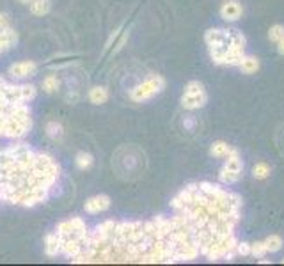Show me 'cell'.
I'll use <instances>...</instances> for the list:
<instances>
[{"mask_svg": "<svg viewBox=\"0 0 284 266\" xmlns=\"http://www.w3.org/2000/svg\"><path fill=\"white\" fill-rule=\"evenodd\" d=\"M61 178V165L27 144L0 149V197L4 202L32 208L48 200Z\"/></svg>", "mask_w": 284, "mask_h": 266, "instance_id": "6da1fadb", "label": "cell"}, {"mask_svg": "<svg viewBox=\"0 0 284 266\" xmlns=\"http://www.w3.org/2000/svg\"><path fill=\"white\" fill-rule=\"evenodd\" d=\"M32 128L29 103L13 102L0 92V138H24Z\"/></svg>", "mask_w": 284, "mask_h": 266, "instance_id": "7a4b0ae2", "label": "cell"}, {"mask_svg": "<svg viewBox=\"0 0 284 266\" xmlns=\"http://www.w3.org/2000/svg\"><path fill=\"white\" fill-rule=\"evenodd\" d=\"M55 234L61 240V256H64L71 262H75L86 252L87 245H89L91 231L84 218L71 216V218L57 224Z\"/></svg>", "mask_w": 284, "mask_h": 266, "instance_id": "3957f363", "label": "cell"}, {"mask_svg": "<svg viewBox=\"0 0 284 266\" xmlns=\"http://www.w3.org/2000/svg\"><path fill=\"white\" fill-rule=\"evenodd\" d=\"M204 43L210 52L213 64L222 66V60L233 48H245L247 38L238 28H222L213 27L204 32Z\"/></svg>", "mask_w": 284, "mask_h": 266, "instance_id": "277c9868", "label": "cell"}, {"mask_svg": "<svg viewBox=\"0 0 284 266\" xmlns=\"http://www.w3.org/2000/svg\"><path fill=\"white\" fill-rule=\"evenodd\" d=\"M165 86H167V82L162 74H151L149 78L142 80L130 90V100L133 103H146L155 96H158L160 92H164Z\"/></svg>", "mask_w": 284, "mask_h": 266, "instance_id": "5b68a950", "label": "cell"}, {"mask_svg": "<svg viewBox=\"0 0 284 266\" xmlns=\"http://www.w3.org/2000/svg\"><path fill=\"white\" fill-rule=\"evenodd\" d=\"M0 92L8 96L13 102H24L31 103L32 100L38 96V89L34 86H29V84H11L0 76Z\"/></svg>", "mask_w": 284, "mask_h": 266, "instance_id": "8992f818", "label": "cell"}, {"mask_svg": "<svg viewBox=\"0 0 284 266\" xmlns=\"http://www.w3.org/2000/svg\"><path fill=\"white\" fill-rule=\"evenodd\" d=\"M241 172H243V160H241L238 149L234 148L233 153L224 158V167L218 172V181L222 184H226V186L227 184H234L240 181Z\"/></svg>", "mask_w": 284, "mask_h": 266, "instance_id": "52a82bcc", "label": "cell"}, {"mask_svg": "<svg viewBox=\"0 0 284 266\" xmlns=\"http://www.w3.org/2000/svg\"><path fill=\"white\" fill-rule=\"evenodd\" d=\"M38 62H34V60H20V62H15L9 66L8 74L16 80L29 78V76H34L38 73Z\"/></svg>", "mask_w": 284, "mask_h": 266, "instance_id": "ba28073f", "label": "cell"}, {"mask_svg": "<svg viewBox=\"0 0 284 266\" xmlns=\"http://www.w3.org/2000/svg\"><path fill=\"white\" fill-rule=\"evenodd\" d=\"M218 14L224 22L227 24H233V22H238L243 14V6L238 0H226L224 4L218 9Z\"/></svg>", "mask_w": 284, "mask_h": 266, "instance_id": "9c48e42d", "label": "cell"}, {"mask_svg": "<svg viewBox=\"0 0 284 266\" xmlns=\"http://www.w3.org/2000/svg\"><path fill=\"white\" fill-rule=\"evenodd\" d=\"M110 197L105 196V194H98V196H93L89 197V199L84 202V210H86V213H89V215H98V213H103L107 212L110 208Z\"/></svg>", "mask_w": 284, "mask_h": 266, "instance_id": "30bf717a", "label": "cell"}, {"mask_svg": "<svg viewBox=\"0 0 284 266\" xmlns=\"http://www.w3.org/2000/svg\"><path fill=\"white\" fill-rule=\"evenodd\" d=\"M208 103V92L202 90L199 94H183L181 96V106L185 110H197Z\"/></svg>", "mask_w": 284, "mask_h": 266, "instance_id": "8fae6325", "label": "cell"}, {"mask_svg": "<svg viewBox=\"0 0 284 266\" xmlns=\"http://www.w3.org/2000/svg\"><path fill=\"white\" fill-rule=\"evenodd\" d=\"M18 43V32L13 27L2 28L0 30V55L6 54L8 50H11L15 44Z\"/></svg>", "mask_w": 284, "mask_h": 266, "instance_id": "7c38bea8", "label": "cell"}, {"mask_svg": "<svg viewBox=\"0 0 284 266\" xmlns=\"http://www.w3.org/2000/svg\"><path fill=\"white\" fill-rule=\"evenodd\" d=\"M87 98H89V102L93 103V105H103V103L109 102L110 94H109V89L103 86H94L89 89V92H87Z\"/></svg>", "mask_w": 284, "mask_h": 266, "instance_id": "4fadbf2b", "label": "cell"}, {"mask_svg": "<svg viewBox=\"0 0 284 266\" xmlns=\"http://www.w3.org/2000/svg\"><path fill=\"white\" fill-rule=\"evenodd\" d=\"M43 245H45V254H47L48 258H57V256H61V240L55 234V231L45 236Z\"/></svg>", "mask_w": 284, "mask_h": 266, "instance_id": "5bb4252c", "label": "cell"}, {"mask_svg": "<svg viewBox=\"0 0 284 266\" xmlns=\"http://www.w3.org/2000/svg\"><path fill=\"white\" fill-rule=\"evenodd\" d=\"M238 68H240L241 73L254 74V73H257V71H259L261 62H259V59H257L256 55H247L245 54V57L241 59V62L238 64Z\"/></svg>", "mask_w": 284, "mask_h": 266, "instance_id": "9a60e30c", "label": "cell"}, {"mask_svg": "<svg viewBox=\"0 0 284 266\" xmlns=\"http://www.w3.org/2000/svg\"><path fill=\"white\" fill-rule=\"evenodd\" d=\"M233 151H234L233 146L227 144V142H224V140H215V142H211V146H210V154L215 158H226V156H229Z\"/></svg>", "mask_w": 284, "mask_h": 266, "instance_id": "2e32d148", "label": "cell"}, {"mask_svg": "<svg viewBox=\"0 0 284 266\" xmlns=\"http://www.w3.org/2000/svg\"><path fill=\"white\" fill-rule=\"evenodd\" d=\"M29 9L34 16H47L52 11L50 0H32L29 4Z\"/></svg>", "mask_w": 284, "mask_h": 266, "instance_id": "e0dca14e", "label": "cell"}, {"mask_svg": "<svg viewBox=\"0 0 284 266\" xmlns=\"http://www.w3.org/2000/svg\"><path fill=\"white\" fill-rule=\"evenodd\" d=\"M45 133H47V137L52 138V140H59V138H63L64 128H63V124H61V122L48 121L47 126H45Z\"/></svg>", "mask_w": 284, "mask_h": 266, "instance_id": "ac0fdd59", "label": "cell"}, {"mask_svg": "<svg viewBox=\"0 0 284 266\" xmlns=\"http://www.w3.org/2000/svg\"><path fill=\"white\" fill-rule=\"evenodd\" d=\"M94 164V156L87 151H80V153L75 156V165H77L78 170H87Z\"/></svg>", "mask_w": 284, "mask_h": 266, "instance_id": "d6986e66", "label": "cell"}, {"mask_svg": "<svg viewBox=\"0 0 284 266\" xmlns=\"http://www.w3.org/2000/svg\"><path fill=\"white\" fill-rule=\"evenodd\" d=\"M41 87H43V90L47 94H55L59 90V87H61V80L57 78V74L50 73V74H47V76L43 78Z\"/></svg>", "mask_w": 284, "mask_h": 266, "instance_id": "ffe728a7", "label": "cell"}, {"mask_svg": "<svg viewBox=\"0 0 284 266\" xmlns=\"http://www.w3.org/2000/svg\"><path fill=\"white\" fill-rule=\"evenodd\" d=\"M270 172H272V167H270L266 162H257V164L252 167V178L257 181L266 180V178L270 176Z\"/></svg>", "mask_w": 284, "mask_h": 266, "instance_id": "44dd1931", "label": "cell"}, {"mask_svg": "<svg viewBox=\"0 0 284 266\" xmlns=\"http://www.w3.org/2000/svg\"><path fill=\"white\" fill-rule=\"evenodd\" d=\"M265 245H266V250L270 252V254H275V252H279L280 248H282V245H284V242H282V238H280L279 234H270V236H266L265 240Z\"/></svg>", "mask_w": 284, "mask_h": 266, "instance_id": "7402d4cb", "label": "cell"}, {"mask_svg": "<svg viewBox=\"0 0 284 266\" xmlns=\"http://www.w3.org/2000/svg\"><path fill=\"white\" fill-rule=\"evenodd\" d=\"M266 254H268V250H266L265 242H254V243H250V256H252V258L261 259V258H265Z\"/></svg>", "mask_w": 284, "mask_h": 266, "instance_id": "603a6c76", "label": "cell"}, {"mask_svg": "<svg viewBox=\"0 0 284 266\" xmlns=\"http://www.w3.org/2000/svg\"><path fill=\"white\" fill-rule=\"evenodd\" d=\"M284 38V25L275 24L268 28V40L273 41V43H279L280 40Z\"/></svg>", "mask_w": 284, "mask_h": 266, "instance_id": "cb8c5ba5", "label": "cell"}, {"mask_svg": "<svg viewBox=\"0 0 284 266\" xmlns=\"http://www.w3.org/2000/svg\"><path fill=\"white\" fill-rule=\"evenodd\" d=\"M202 90H206L204 86H202V82H199V80H190V82L185 86L183 94H199L202 92Z\"/></svg>", "mask_w": 284, "mask_h": 266, "instance_id": "d4e9b609", "label": "cell"}, {"mask_svg": "<svg viewBox=\"0 0 284 266\" xmlns=\"http://www.w3.org/2000/svg\"><path fill=\"white\" fill-rule=\"evenodd\" d=\"M234 252H236V256H243V258H247V256H250V243L249 242H238Z\"/></svg>", "mask_w": 284, "mask_h": 266, "instance_id": "484cf974", "label": "cell"}, {"mask_svg": "<svg viewBox=\"0 0 284 266\" xmlns=\"http://www.w3.org/2000/svg\"><path fill=\"white\" fill-rule=\"evenodd\" d=\"M11 27V20H9L8 12H0V30L2 28H9Z\"/></svg>", "mask_w": 284, "mask_h": 266, "instance_id": "4316f807", "label": "cell"}, {"mask_svg": "<svg viewBox=\"0 0 284 266\" xmlns=\"http://www.w3.org/2000/svg\"><path fill=\"white\" fill-rule=\"evenodd\" d=\"M194 126H195V119L192 118V116H190V118H187V119H185V128L192 130V128H194Z\"/></svg>", "mask_w": 284, "mask_h": 266, "instance_id": "83f0119b", "label": "cell"}, {"mask_svg": "<svg viewBox=\"0 0 284 266\" xmlns=\"http://www.w3.org/2000/svg\"><path fill=\"white\" fill-rule=\"evenodd\" d=\"M275 44H277V52H279V55H284V38Z\"/></svg>", "mask_w": 284, "mask_h": 266, "instance_id": "f1b7e54d", "label": "cell"}, {"mask_svg": "<svg viewBox=\"0 0 284 266\" xmlns=\"http://www.w3.org/2000/svg\"><path fill=\"white\" fill-rule=\"evenodd\" d=\"M18 2H20V4H31V2H32V0H18Z\"/></svg>", "mask_w": 284, "mask_h": 266, "instance_id": "f546056e", "label": "cell"}, {"mask_svg": "<svg viewBox=\"0 0 284 266\" xmlns=\"http://www.w3.org/2000/svg\"><path fill=\"white\" fill-rule=\"evenodd\" d=\"M0 202H2V197H0Z\"/></svg>", "mask_w": 284, "mask_h": 266, "instance_id": "4dcf8cb0", "label": "cell"}, {"mask_svg": "<svg viewBox=\"0 0 284 266\" xmlns=\"http://www.w3.org/2000/svg\"><path fill=\"white\" fill-rule=\"evenodd\" d=\"M282 264H284V259H282Z\"/></svg>", "mask_w": 284, "mask_h": 266, "instance_id": "1f68e13d", "label": "cell"}]
</instances>
